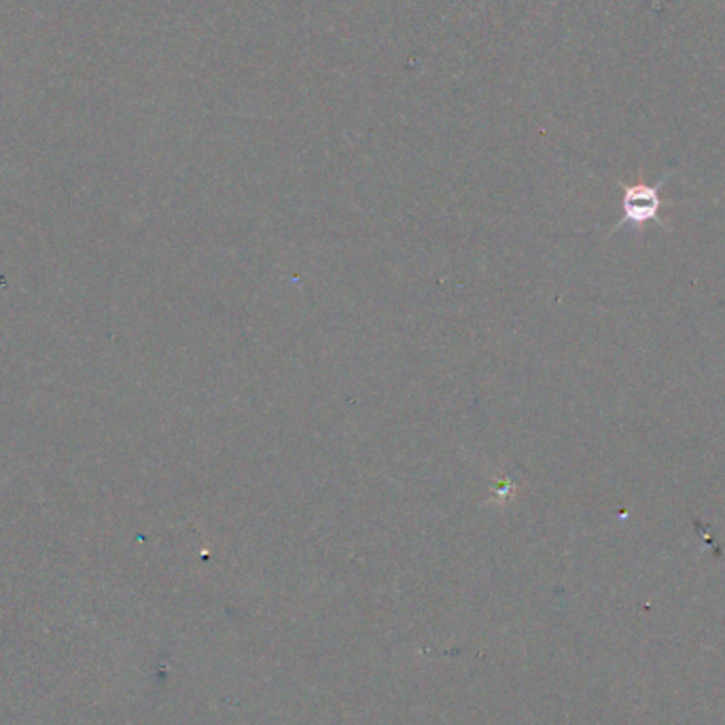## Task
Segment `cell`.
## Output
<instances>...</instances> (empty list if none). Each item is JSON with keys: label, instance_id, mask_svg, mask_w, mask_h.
Masks as SVG:
<instances>
[{"label": "cell", "instance_id": "6da1fadb", "mask_svg": "<svg viewBox=\"0 0 725 725\" xmlns=\"http://www.w3.org/2000/svg\"><path fill=\"white\" fill-rule=\"evenodd\" d=\"M668 174H664L658 183L647 185L645 181H636L632 185L628 183H620L622 187V219L615 223V227L611 229V234L620 232L624 229V225H630L634 229H641L647 223L660 225L664 229H668V221L662 219V208L664 206H673V200H664L660 196L662 187L668 181Z\"/></svg>", "mask_w": 725, "mask_h": 725}]
</instances>
